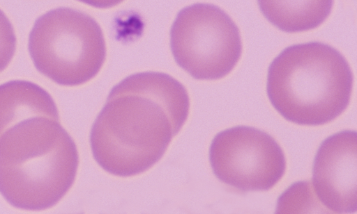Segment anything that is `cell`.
I'll list each match as a JSON object with an SVG mask.
<instances>
[{
  "label": "cell",
  "instance_id": "1",
  "mask_svg": "<svg viewBox=\"0 0 357 214\" xmlns=\"http://www.w3.org/2000/svg\"><path fill=\"white\" fill-rule=\"evenodd\" d=\"M187 90L172 76L133 74L110 90L90 133L93 158L107 172L129 177L163 156L187 120Z\"/></svg>",
  "mask_w": 357,
  "mask_h": 214
},
{
  "label": "cell",
  "instance_id": "2",
  "mask_svg": "<svg viewBox=\"0 0 357 214\" xmlns=\"http://www.w3.org/2000/svg\"><path fill=\"white\" fill-rule=\"evenodd\" d=\"M78 165L77 146L59 120L25 119L0 136V193L15 208L56 205L73 186Z\"/></svg>",
  "mask_w": 357,
  "mask_h": 214
},
{
  "label": "cell",
  "instance_id": "3",
  "mask_svg": "<svg viewBox=\"0 0 357 214\" xmlns=\"http://www.w3.org/2000/svg\"><path fill=\"white\" fill-rule=\"evenodd\" d=\"M354 75L332 46L310 42L289 46L270 64L266 92L287 121L319 126L340 116L349 104Z\"/></svg>",
  "mask_w": 357,
  "mask_h": 214
},
{
  "label": "cell",
  "instance_id": "4",
  "mask_svg": "<svg viewBox=\"0 0 357 214\" xmlns=\"http://www.w3.org/2000/svg\"><path fill=\"white\" fill-rule=\"evenodd\" d=\"M28 50L40 74L65 86L94 78L106 58L99 24L88 14L68 7L50 10L36 19Z\"/></svg>",
  "mask_w": 357,
  "mask_h": 214
},
{
  "label": "cell",
  "instance_id": "5",
  "mask_svg": "<svg viewBox=\"0 0 357 214\" xmlns=\"http://www.w3.org/2000/svg\"><path fill=\"white\" fill-rule=\"evenodd\" d=\"M176 63L192 78L216 80L231 72L242 54L240 31L220 8L198 3L177 14L170 31Z\"/></svg>",
  "mask_w": 357,
  "mask_h": 214
},
{
  "label": "cell",
  "instance_id": "6",
  "mask_svg": "<svg viewBox=\"0 0 357 214\" xmlns=\"http://www.w3.org/2000/svg\"><path fill=\"white\" fill-rule=\"evenodd\" d=\"M209 161L221 182L242 192L272 188L286 169L284 154L275 140L246 126L217 133L210 145Z\"/></svg>",
  "mask_w": 357,
  "mask_h": 214
},
{
  "label": "cell",
  "instance_id": "7",
  "mask_svg": "<svg viewBox=\"0 0 357 214\" xmlns=\"http://www.w3.org/2000/svg\"><path fill=\"white\" fill-rule=\"evenodd\" d=\"M357 133L344 130L325 139L315 155L312 186L319 201L335 213L357 211Z\"/></svg>",
  "mask_w": 357,
  "mask_h": 214
},
{
  "label": "cell",
  "instance_id": "8",
  "mask_svg": "<svg viewBox=\"0 0 357 214\" xmlns=\"http://www.w3.org/2000/svg\"><path fill=\"white\" fill-rule=\"evenodd\" d=\"M34 117L59 121L56 103L45 89L25 80L0 85V136L20 121Z\"/></svg>",
  "mask_w": 357,
  "mask_h": 214
},
{
  "label": "cell",
  "instance_id": "9",
  "mask_svg": "<svg viewBox=\"0 0 357 214\" xmlns=\"http://www.w3.org/2000/svg\"><path fill=\"white\" fill-rule=\"evenodd\" d=\"M266 19L282 31H310L323 24L331 14L333 0H257Z\"/></svg>",
  "mask_w": 357,
  "mask_h": 214
},
{
  "label": "cell",
  "instance_id": "10",
  "mask_svg": "<svg viewBox=\"0 0 357 214\" xmlns=\"http://www.w3.org/2000/svg\"><path fill=\"white\" fill-rule=\"evenodd\" d=\"M314 193L308 181L294 183L279 197L276 213H302L314 210L312 206H317L314 201L318 199Z\"/></svg>",
  "mask_w": 357,
  "mask_h": 214
},
{
  "label": "cell",
  "instance_id": "11",
  "mask_svg": "<svg viewBox=\"0 0 357 214\" xmlns=\"http://www.w3.org/2000/svg\"><path fill=\"white\" fill-rule=\"evenodd\" d=\"M16 42L13 26L3 11L0 9V72L12 60L15 53Z\"/></svg>",
  "mask_w": 357,
  "mask_h": 214
},
{
  "label": "cell",
  "instance_id": "12",
  "mask_svg": "<svg viewBox=\"0 0 357 214\" xmlns=\"http://www.w3.org/2000/svg\"><path fill=\"white\" fill-rule=\"evenodd\" d=\"M98 8H108L116 6L124 0H77Z\"/></svg>",
  "mask_w": 357,
  "mask_h": 214
}]
</instances>
